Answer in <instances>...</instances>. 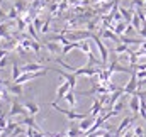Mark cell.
<instances>
[{"mask_svg":"<svg viewBox=\"0 0 146 137\" xmlns=\"http://www.w3.org/2000/svg\"><path fill=\"white\" fill-rule=\"evenodd\" d=\"M83 130L78 127V125H72L70 129H68V132H66V137H83Z\"/></svg>","mask_w":146,"mask_h":137,"instance_id":"17","label":"cell"},{"mask_svg":"<svg viewBox=\"0 0 146 137\" xmlns=\"http://www.w3.org/2000/svg\"><path fill=\"white\" fill-rule=\"evenodd\" d=\"M78 2H83V0H78Z\"/></svg>","mask_w":146,"mask_h":137,"instance_id":"35","label":"cell"},{"mask_svg":"<svg viewBox=\"0 0 146 137\" xmlns=\"http://www.w3.org/2000/svg\"><path fill=\"white\" fill-rule=\"evenodd\" d=\"M92 39L95 41V46H97V49H99V53H100V59H102V65H104V66H107V63H109V49L104 46V42H102L100 36H97L95 32L92 34Z\"/></svg>","mask_w":146,"mask_h":137,"instance_id":"2","label":"cell"},{"mask_svg":"<svg viewBox=\"0 0 146 137\" xmlns=\"http://www.w3.org/2000/svg\"><path fill=\"white\" fill-rule=\"evenodd\" d=\"M78 47H80V41H78V42H76V41H72V42H68V44H65V46H63L61 54H63V56H66L68 53H72L73 49H78Z\"/></svg>","mask_w":146,"mask_h":137,"instance_id":"16","label":"cell"},{"mask_svg":"<svg viewBox=\"0 0 146 137\" xmlns=\"http://www.w3.org/2000/svg\"><path fill=\"white\" fill-rule=\"evenodd\" d=\"M21 74H22V69H21V66L17 65V61H12V81H15Z\"/></svg>","mask_w":146,"mask_h":137,"instance_id":"21","label":"cell"},{"mask_svg":"<svg viewBox=\"0 0 146 137\" xmlns=\"http://www.w3.org/2000/svg\"><path fill=\"white\" fill-rule=\"evenodd\" d=\"M136 92H138V76H136V71H133L131 80H129V81L126 83V86H124V93H126V95H133V93H136Z\"/></svg>","mask_w":146,"mask_h":137,"instance_id":"4","label":"cell"},{"mask_svg":"<svg viewBox=\"0 0 146 137\" xmlns=\"http://www.w3.org/2000/svg\"><path fill=\"white\" fill-rule=\"evenodd\" d=\"M94 122H95V119L88 115V117H85L83 120H80V124H78V127H80V129L83 130V134H85V132H88V130H90V127L94 125Z\"/></svg>","mask_w":146,"mask_h":137,"instance_id":"13","label":"cell"},{"mask_svg":"<svg viewBox=\"0 0 146 137\" xmlns=\"http://www.w3.org/2000/svg\"><path fill=\"white\" fill-rule=\"evenodd\" d=\"M7 124H9V122H7L5 115H2V113H0V129H5V127H7Z\"/></svg>","mask_w":146,"mask_h":137,"instance_id":"32","label":"cell"},{"mask_svg":"<svg viewBox=\"0 0 146 137\" xmlns=\"http://www.w3.org/2000/svg\"><path fill=\"white\" fill-rule=\"evenodd\" d=\"M131 49H129V44H126V42H117V46H115V49H114V53L117 54V56H121V54H124V53H129Z\"/></svg>","mask_w":146,"mask_h":137,"instance_id":"19","label":"cell"},{"mask_svg":"<svg viewBox=\"0 0 146 137\" xmlns=\"http://www.w3.org/2000/svg\"><path fill=\"white\" fill-rule=\"evenodd\" d=\"M126 29H127V22H126V20H124V22H122V20H119V24H117V26H115L112 31H114L115 34L122 36L124 32H126Z\"/></svg>","mask_w":146,"mask_h":137,"instance_id":"23","label":"cell"},{"mask_svg":"<svg viewBox=\"0 0 146 137\" xmlns=\"http://www.w3.org/2000/svg\"><path fill=\"white\" fill-rule=\"evenodd\" d=\"M15 115H29L27 113V110H26V107H24V103H19L17 100H14L12 102V107H10V112H9V117H15Z\"/></svg>","mask_w":146,"mask_h":137,"instance_id":"5","label":"cell"},{"mask_svg":"<svg viewBox=\"0 0 146 137\" xmlns=\"http://www.w3.org/2000/svg\"><path fill=\"white\" fill-rule=\"evenodd\" d=\"M145 3H146V0H145Z\"/></svg>","mask_w":146,"mask_h":137,"instance_id":"37","label":"cell"},{"mask_svg":"<svg viewBox=\"0 0 146 137\" xmlns=\"http://www.w3.org/2000/svg\"><path fill=\"white\" fill-rule=\"evenodd\" d=\"M127 107L131 108V112H133L134 115H138V113H139V108H141V98H139V93H138V92L131 95Z\"/></svg>","mask_w":146,"mask_h":137,"instance_id":"8","label":"cell"},{"mask_svg":"<svg viewBox=\"0 0 146 137\" xmlns=\"http://www.w3.org/2000/svg\"><path fill=\"white\" fill-rule=\"evenodd\" d=\"M27 3H29L27 0H15V2H14V7L19 10V14H24V12L27 10Z\"/></svg>","mask_w":146,"mask_h":137,"instance_id":"20","label":"cell"},{"mask_svg":"<svg viewBox=\"0 0 146 137\" xmlns=\"http://www.w3.org/2000/svg\"><path fill=\"white\" fill-rule=\"evenodd\" d=\"M33 24H34V27H36L37 31H41L42 29V20H41V17H34V20H33Z\"/></svg>","mask_w":146,"mask_h":137,"instance_id":"30","label":"cell"},{"mask_svg":"<svg viewBox=\"0 0 146 137\" xmlns=\"http://www.w3.org/2000/svg\"><path fill=\"white\" fill-rule=\"evenodd\" d=\"M7 19H19V10H17L15 7H12L10 12L7 14Z\"/></svg>","mask_w":146,"mask_h":137,"instance_id":"28","label":"cell"},{"mask_svg":"<svg viewBox=\"0 0 146 137\" xmlns=\"http://www.w3.org/2000/svg\"><path fill=\"white\" fill-rule=\"evenodd\" d=\"M100 36H102L104 39H110V41H114V42H121V36L115 34L112 29H107V27H106V29L100 32Z\"/></svg>","mask_w":146,"mask_h":137,"instance_id":"14","label":"cell"},{"mask_svg":"<svg viewBox=\"0 0 146 137\" xmlns=\"http://www.w3.org/2000/svg\"><path fill=\"white\" fill-rule=\"evenodd\" d=\"M12 2H15V0H12Z\"/></svg>","mask_w":146,"mask_h":137,"instance_id":"36","label":"cell"},{"mask_svg":"<svg viewBox=\"0 0 146 137\" xmlns=\"http://www.w3.org/2000/svg\"><path fill=\"white\" fill-rule=\"evenodd\" d=\"M124 107H126L124 100H121V98H119L117 102H115L114 105H112V108H110V110H114L115 113H119V112H122V110H124Z\"/></svg>","mask_w":146,"mask_h":137,"instance_id":"25","label":"cell"},{"mask_svg":"<svg viewBox=\"0 0 146 137\" xmlns=\"http://www.w3.org/2000/svg\"><path fill=\"white\" fill-rule=\"evenodd\" d=\"M70 90H72V86H70V83H68V81L65 80V81H63V83H61V85L58 86V90H56V100H54V102H58V100L65 98V95H66V93H68Z\"/></svg>","mask_w":146,"mask_h":137,"instance_id":"11","label":"cell"},{"mask_svg":"<svg viewBox=\"0 0 146 137\" xmlns=\"http://www.w3.org/2000/svg\"><path fill=\"white\" fill-rule=\"evenodd\" d=\"M0 37H10L9 36V26L7 24H0Z\"/></svg>","mask_w":146,"mask_h":137,"instance_id":"27","label":"cell"},{"mask_svg":"<svg viewBox=\"0 0 146 137\" xmlns=\"http://www.w3.org/2000/svg\"><path fill=\"white\" fill-rule=\"evenodd\" d=\"M82 53H85V54H88V53H92V47H90V42L85 39V41H80V47H78Z\"/></svg>","mask_w":146,"mask_h":137,"instance_id":"24","label":"cell"},{"mask_svg":"<svg viewBox=\"0 0 146 137\" xmlns=\"http://www.w3.org/2000/svg\"><path fill=\"white\" fill-rule=\"evenodd\" d=\"M49 22H51V19H48V20L42 24V29H41V32H42V34H48V31H49Z\"/></svg>","mask_w":146,"mask_h":137,"instance_id":"31","label":"cell"},{"mask_svg":"<svg viewBox=\"0 0 146 137\" xmlns=\"http://www.w3.org/2000/svg\"><path fill=\"white\" fill-rule=\"evenodd\" d=\"M44 47L51 53V54H61V49H63V46H60L56 41H44Z\"/></svg>","mask_w":146,"mask_h":137,"instance_id":"12","label":"cell"},{"mask_svg":"<svg viewBox=\"0 0 146 137\" xmlns=\"http://www.w3.org/2000/svg\"><path fill=\"white\" fill-rule=\"evenodd\" d=\"M119 12L122 14V17H124V20L129 24L131 20H133V12H129V10H126V9H119Z\"/></svg>","mask_w":146,"mask_h":137,"instance_id":"26","label":"cell"},{"mask_svg":"<svg viewBox=\"0 0 146 137\" xmlns=\"http://www.w3.org/2000/svg\"><path fill=\"white\" fill-rule=\"evenodd\" d=\"M131 22H133V27H134L138 32H141V31H143V27H141V17L138 15V12H134V14H133V20H131Z\"/></svg>","mask_w":146,"mask_h":137,"instance_id":"22","label":"cell"},{"mask_svg":"<svg viewBox=\"0 0 146 137\" xmlns=\"http://www.w3.org/2000/svg\"><path fill=\"white\" fill-rule=\"evenodd\" d=\"M0 19H7V14L2 10V7H0Z\"/></svg>","mask_w":146,"mask_h":137,"instance_id":"34","label":"cell"},{"mask_svg":"<svg viewBox=\"0 0 146 137\" xmlns=\"http://www.w3.org/2000/svg\"><path fill=\"white\" fill-rule=\"evenodd\" d=\"M21 69H22V73H34V71H42L48 68L41 63H26L24 66H21Z\"/></svg>","mask_w":146,"mask_h":137,"instance_id":"10","label":"cell"},{"mask_svg":"<svg viewBox=\"0 0 146 137\" xmlns=\"http://www.w3.org/2000/svg\"><path fill=\"white\" fill-rule=\"evenodd\" d=\"M134 120H136V115H134V117H124V119L121 120V124L117 125V129L114 130V136H115V137L122 136V134L126 132V129H127V127H129V125H131Z\"/></svg>","mask_w":146,"mask_h":137,"instance_id":"3","label":"cell"},{"mask_svg":"<svg viewBox=\"0 0 146 137\" xmlns=\"http://www.w3.org/2000/svg\"><path fill=\"white\" fill-rule=\"evenodd\" d=\"M24 107H26L27 113H29V115H33V117L37 115V113H39V110H41V107H39L36 102H26V103H24Z\"/></svg>","mask_w":146,"mask_h":137,"instance_id":"15","label":"cell"},{"mask_svg":"<svg viewBox=\"0 0 146 137\" xmlns=\"http://www.w3.org/2000/svg\"><path fill=\"white\" fill-rule=\"evenodd\" d=\"M65 100H66V103L72 107V110L76 107V93H75V90H70L66 95H65Z\"/></svg>","mask_w":146,"mask_h":137,"instance_id":"18","label":"cell"},{"mask_svg":"<svg viewBox=\"0 0 146 137\" xmlns=\"http://www.w3.org/2000/svg\"><path fill=\"white\" fill-rule=\"evenodd\" d=\"M51 107L56 110V112H60V113H63L68 120H72V122H75V120H83L85 117H88L87 113H78V112H75V110H68V108H61L60 105H58V102H51Z\"/></svg>","mask_w":146,"mask_h":137,"instance_id":"1","label":"cell"},{"mask_svg":"<svg viewBox=\"0 0 146 137\" xmlns=\"http://www.w3.org/2000/svg\"><path fill=\"white\" fill-rule=\"evenodd\" d=\"M134 134L136 137H145V129L141 125H134Z\"/></svg>","mask_w":146,"mask_h":137,"instance_id":"29","label":"cell"},{"mask_svg":"<svg viewBox=\"0 0 146 137\" xmlns=\"http://www.w3.org/2000/svg\"><path fill=\"white\" fill-rule=\"evenodd\" d=\"M49 69H53V71H56L61 78H65L68 83H70V86H72V90H75V86H76V74L75 73H66V71H63V69H58V68H49Z\"/></svg>","mask_w":146,"mask_h":137,"instance_id":"6","label":"cell"},{"mask_svg":"<svg viewBox=\"0 0 146 137\" xmlns=\"http://www.w3.org/2000/svg\"><path fill=\"white\" fill-rule=\"evenodd\" d=\"M102 112H104V103L100 102V98H95V100H94V105H92V108H90V112H88V115L94 117V119H97Z\"/></svg>","mask_w":146,"mask_h":137,"instance_id":"9","label":"cell"},{"mask_svg":"<svg viewBox=\"0 0 146 137\" xmlns=\"http://www.w3.org/2000/svg\"><path fill=\"white\" fill-rule=\"evenodd\" d=\"M7 65H9V58H7V56H3V58L0 59V69H3Z\"/></svg>","mask_w":146,"mask_h":137,"instance_id":"33","label":"cell"},{"mask_svg":"<svg viewBox=\"0 0 146 137\" xmlns=\"http://www.w3.org/2000/svg\"><path fill=\"white\" fill-rule=\"evenodd\" d=\"M5 86H7V90H9V93L10 95H15V97H21L22 93H24V88H22V85H19V83H15V81H12V83H9V81H3V80H0Z\"/></svg>","mask_w":146,"mask_h":137,"instance_id":"7","label":"cell"}]
</instances>
